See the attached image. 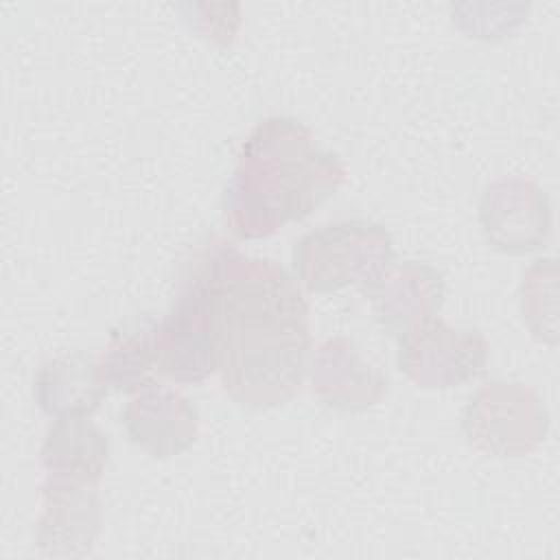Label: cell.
I'll list each match as a JSON object with an SVG mask.
<instances>
[{"instance_id":"obj_1","label":"cell","mask_w":560,"mask_h":560,"mask_svg":"<svg viewBox=\"0 0 560 560\" xmlns=\"http://www.w3.org/2000/svg\"><path fill=\"white\" fill-rule=\"evenodd\" d=\"M199 265L219 319V374L228 396L249 409L293 398L311 359L308 304L300 282L282 265L223 243Z\"/></svg>"},{"instance_id":"obj_2","label":"cell","mask_w":560,"mask_h":560,"mask_svg":"<svg viewBox=\"0 0 560 560\" xmlns=\"http://www.w3.org/2000/svg\"><path fill=\"white\" fill-rule=\"evenodd\" d=\"M346 179L337 153L319 149L291 116L258 122L241 147L223 192V219L238 238H265L308 217Z\"/></svg>"},{"instance_id":"obj_3","label":"cell","mask_w":560,"mask_h":560,"mask_svg":"<svg viewBox=\"0 0 560 560\" xmlns=\"http://www.w3.org/2000/svg\"><path fill=\"white\" fill-rule=\"evenodd\" d=\"M291 260L298 280L313 293L346 287L368 293L394 262V243L376 221L339 219L306 232L295 243Z\"/></svg>"},{"instance_id":"obj_4","label":"cell","mask_w":560,"mask_h":560,"mask_svg":"<svg viewBox=\"0 0 560 560\" xmlns=\"http://www.w3.org/2000/svg\"><path fill=\"white\" fill-rule=\"evenodd\" d=\"M549 431L540 396L521 383L492 381L479 387L462 411V433L479 453L523 457L536 451Z\"/></svg>"},{"instance_id":"obj_5","label":"cell","mask_w":560,"mask_h":560,"mask_svg":"<svg viewBox=\"0 0 560 560\" xmlns=\"http://www.w3.org/2000/svg\"><path fill=\"white\" fill-rule=\"evenodd\" d=\"M160 346L166 376L179 383H201L219 370L221 330L199 262L160 324Z\"/></svg>"},{"instance_id":"obj_6","label":"cell","mask_w":560,"mask_h":560,"mask_svg":"<svg viewBox=\"0 0 560 560\" xmlns=\"http://www.w3.org/2000/svg\"><path fill=\"white\" fill-rule=\"evenodd\" d=\"M488 361V341L481 330L451 326L433 315L398 337L396 363L416 385L446 389L479 376Z\"/></svg>"},{"instance_id":"obj_7","label":"cell","mask_w":560,"mask_h":560,"mask_svg":"<svg viewBox=\"0 0 560 560\" xmlns=\"http://www.w3.org/2000/svg\"><path fill=\"white\" fill-rule=\"evenodd\" d=\"M479 223L494 249L512 256L529 254L549 241L551 203L532 179L503 177L483 188Z\"/></svg>"},{"instance_id":"obj_8","label":"cell","mask_w":560,"mask_h":560,"mask_svg":"<svg viewBox=\"0 0 560 560\" xmlns=\"http://www.w3.org/2000/svg\"><path fill=\"white\" fill-rule=\"evenodd\" d=\"M101 529L98 483L46 477L42 512L35 523V542L44 556H88Z\"/></svg>"},{"instance_id":"obj_9","label":"cell","mask_w":560,"mask_h":560,"mask_svg":"<svg viewBox=\"0 0 560 560\" xmlns=\"http://www.w3.org/2000/svg\"><path fill=\"white\" fill-rule=\"evenodd\" d=\"M120 418L127 438L158 459L184 453L199 438L197 407L184 394L160 385L138 392Z\"/></svg>"},{"instance_id":"obj_10","label":"cell","mask_w":560,"mask_h":560,"mask_svg":"<svg viewBox=\"0 0 560 560\" xmlns=\"http://www.w3.org/2000/svg\"><path fill=\"white\" fill-rule=\"evenodd\" d=\"M308 370L313 392L326 407L337 411L374 407L387 389V376L363 361L357 343L343 335L324 339L315 348Z\"/></svg>"},{"instance_id":"obj_11","label":"cell","mask_w":560,"mask_h":560,"mask_svg":"<svg viewBox=\"0 0 560 560\" xmlns=\"http://www.w3.org/2000/svg\"><path fill=\"white\" fill-rule=\"evenodd\" d=\"M444 293V278L433 265L405 260L392 262L365 295L381 328L398 339L420 322L438 315Z\"/></svg>"},{"instance_id":"obj_12","label":"cell","mask_w":560,"mask_h":560,"mask_svg":"<svg viewBox=\"0 0 560 560\" xmlns=\"http://www.w3.org/2000/svg\"><path fill=\"white\" fill-rule=\"evenodd\" d=\"M107 389L98 359L81 350L46 359L33 376L37 407L55 418L94 413Z\"/></svg>"},{"instance_id":"obj_13","label":"cell","mask_w":560,"mask_h":560,"mask_svg":"<svg viewBox=\"0 0 560 560\" xmlns=\"http://www.w3.org/2000/svg\"><path fill=\"white\" fill-rule=\"evenodd\" d=\"M98 365L109 389L133 394L158 387L166 376L160 324L142 315L114 328Z\"/></svg>"},{"instance_id":"obj_14","label":"cell","mask_w":560,"mask_h":560,"mask_svg":"<svg viewBox=\"0 0 560 560\" xmlns=\"http://www.w3.org/2000/svg\"><path fill=\"white\" fill-rule=\"evenodd\" d=\"M39 459L50 477L98 483L109 459V438L88 416L57 418L44 435Z\"/></svg>"},{"instance_id":"obj_15","label":"cell","mask_w":560,"mask_h":560,"mask_svg":"<svg viewBox=\"0 0 560 560\" xmlns=\"http://www.w3.org/2000/svg\"><path fill=\"white\" fill-rule=\"evenodd\" d=\"M558 267L553 258H538L523 276L521 284V311L532 332L547 341H558Z\"/></svg>"}]
</instances>
